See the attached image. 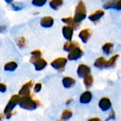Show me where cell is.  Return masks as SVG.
<instances>
[{
    "label": "cell",
    "mask_w": 121,
    "mask_h": 121,
    "mask_svg": "<svg viewBox=\"0 0 121 121\" xmlns=\"http://www.w3.org/2000/svg\"><path fill=\"white\" fill-rule=\"evenodd\" d=\"M62 84L65 88L69 89L75 86L76 80L71 76H64L62 79Z\"/></svg>",
    "instance_id": "obj_15"
},
{
    "label": "cell",
    "mask_w": 121,
    "mask_h": 121,
    "mask_svg": "<svg viewBox=\"0 0 121 121\" xmlns=\"http://www.w3.org/2000/svg\"><path fill=\"white\" fill-rule=\"evenodd\" d=\"M115 9H116V10H121V0H117L116 1Z\"/></svg>",
    "instance_id": "obj_34"
},
{
    "label": "cell",
    "mask_w": 121,
    "mask_h": 121,
    "mask_svg": "<svg viewBox=\"0 0 121 121\" xmlns=\"http://www.w3.org/2000/svg\"><path fill=\"white\" fill-rule=\"evenodd\" d=\"M48 2V0H31V4L34 7L41 8L43 7Z\"/></svg>",
    "instance_id": "obj_29"
},
{
    "label": "cell",
    "mask_w": 121,
    "mask_h": 121,
    "mask_svg": "<svg viewBox=\"0 0 121 121\" xmlns=\"http://www.w3.org/2000/svg\"><path fill=\"white\" fill-rule=\"evenodd\" d=\"M116 113H115V111H114L113 110H112V111H111V112L110 113L109 116H108V118H106V121H111V120H115V119H116Z\"/></svg>",
    "instance_id": "obj_31"
},
{
    "label": "cell",
    "mask_w": 121,
    "mask_h": 121,
    "mask_svg": "<svg viewBox=\"0 0 121 121\" xmlns=\"http://www.w3.org/2000/svg\"><path fill=\"white\" fill-rule=\"evenodd\" d=\"M87 121H101V120L99 118H98V117H94V118H89Z\"/></svg>",
    "instance_id": "obj_35"
},
{
    "label": "cell",
    "mask_w": 121,
    "mask_h": 121,
    "mask_svg": "<svg viewBox=\"0 0 121 121\" xmlns=\"http://www.w3.org/2000/svg\"><path fill=\"white\" fill-rule=\"evenodd\" d=\"M111 106H112L111 101L108 97L101 98L99 102V107L104 112L109 111L111 108Z\"/></svg>",
    "instance_id": "obj_10"
},
{
    "label": "cell",
    "mask_w": 121,
    "mask_h": 121,
    "mask_svg": "<svg viewBox=\"0 0 121 121\" xmlns=\"http://www.w3.org/2000/svg\"><path fill=\"white\" fill-rule=\"evenodd\" d=\"M20 98H21V96L18 94H14L10 98V99L9 100L4 110V114L6 118L9 119L12 117L13 111L15 108V107L17 105H18Z\"/></svg>",
    "instance_id": "obj_2"
},
{
    "label": "cell",
    "mask_w": 121,
    "mask_h": 121,
    "mask_svg": "<svg viewBox=\"0 0 121 121\" xmlns=\"http://www.w3.org/2000/svg\"><path fill=\"white\" fill-rule=\"evenodd\" d=\"M43 88V85L40 82H37V83H35L34 85H33V92L35 93H38L41 91Z\"/></svg>",
    "instance_id": "obj_30"
},
{
    "label": "cell",
    "mask_w": 121,
    "mask_h": 121,
    "mask_svg": "<svg viewBox=\"0 0 121 121\" xmlns=\"http://www.w3.org/2000/svg\"><path fill=\"white\" fill-rule=\"evenodd\" d=\"M43 56V53L42 51L40 49H34L33 51H30V58H29V62L31 63L32 61H33L34 60L42 57Z\"/></svg>",
    "instance_id": "obj_25"
},
{
    "label": "cell",
    "mask_w": 121,
    "mask_h": 121,
    "mask_svg": "<svg viewBox=\"0 0 121 121\" xmlns=\"http://www.w3.org/2000/svg\"><path fill=\"white\" fill-rule=\"evenodd\" d=\"M104 14H105L104 11L101 10V9H99V10H97V11H94V13L90 14L88 16V19L91 21H92V22L96 24V23L99 22L101 20V19L104 16Z\"/></svg>",
    "instance_id": "obj_12"
},
{
    "label": "cell",
    "mask_w": 121,
    "mask_h": 121,
    "mask_svg": "<svg viewBox=\"0 0 121 121\" xmlns=\"http://www.w3.org/2000/svg\"><path fill=\"white\" fill-rule=\"evenodd\" d=\"M18 67V63L15 61H9L4 63V71L6 72H13Z\"/></svg>",
    "instance_id": "obj_17"
},
{
    "label": "cell",
    "mask_w": 121,
    "mask_h": 121,
    "mask_svg": "<svg viewBox=\"0 0 121 121\" xmlns=\"http://www.w3.org/2000/svg\"><path fill=\"white\" fill-rule=\"evenodd\" d=\"M18 106H20V108L25 110L34 111L40 106V102L37 100L33 99L31 96H21Z\"/></svg>",
    "instance_id": "obj_1"
},
{
    "label": "cell",
    "mask_w": 121,
    "mask_h": 121,
    "mask_svg": "<svg viewBox=\"0 0 121 121\" xmlns=\"http://www.w3.org/2000/svg\"><path fill=\"white\" fill-rule=\"evenodd\" d=\"M72 116H73V113L71 110L65 109L63 111V112L61 114V119L64 121H68L72 117Z\"/></svg>",
    "instance_id": "obj_27"
},
{
    "label": "cell",
    "mask_w": 121,
    "mask_h": 121,
    "mask_svg": "<svg viewBox=\"0 0 121 121\" xmlns=\"http://www.w3.org/2000/svg\"><path fill=\"white\" fill-rule=\"evenodd\" d=\"M7 91V86L6 84H4V83H1L0 82V93H4Z\"/></svg>",
    "instance_id": "obj_32"
},
{
    "label": "cell",
    "mask_w": 121,
    "mask_h": 121,
    "mask_svg": "<svg viewBox=\"0 0 121 121\" xmlns=\"http://www.w3.org/2000/svg\"><path fill=\"white\" fill-rule=\"evenodd\" d=\"M11 9L14 11H19L26 7V4L23 1H13L11 4Z\"/></svg>",
    "instance_id": "obj_24"
},
{
    "label": "cell",
    "mask_w": 121,
    "mask_h": 121,
    "mask_svg": "<svg viewBox=\"0 0 121 121\" xmlns=\"http://www.w3.org/2000/svg\"><path fill=\"white\" fill-rule=\"evenodd\" d=\"M74 29L67 25H65L62 28V34L66 41H72L74 36Z\"/></svg>",
    "instance_id": "obj_11"
},
{
    "label": "cell",
    "mask_w": 121,
    "mask_h": 121,
    "mask_svg": "<svg viewBox=\"0 0 121 121\" xmlns=\"http://www.w3.org/2000/svg\"><path fill=\"white\" fill-rule=\"evenodd\" d=\"M4 1L6 3V4H11L13 1H15V0H4Z\"/></svg>",
    "instance_id": "obj_37"
},
{
    "label": "cell",
    "mask_w": 121,
    "mask_h": 121,
    "mask_svg": "<svg viewBox=\"0 0 121 121\" xmlns=\"http://www.w3.org/2000/svg\"><path fill=\"white\" fill-rule=\"evenodd\" d=\"M55 19L51 16H44L40 19V25L44 29H50L53 26Z\"/></svg>",
    "instance_id": "obj_8"
},
{
    "label": "cell",
    "mask_w": 121,
    "mask_h": 121,
    "mask_svg": "<svg viewBox=\"0 0 121 121\" xmlns=\"http://www.w3.org/2000/svg\"><path fill=\"white\" fill-rule=\"evenodd\" d=\"M92 100V93L90 91L86 90L84 91L79 97V102L82 104H88Z\"/></svg>",
    "instance_id": "obj_16"
},
{
    "label": "cell",
    "mask_w": 121,
    "mask_h": 121,
    "mask_svg": "<svg viewBox=\"0 0 121 121\" xmlns=\"http://www.w3.org/2000/svg\"><path fill=\"white\" fill-rule=\"evenodd\" d=\"M86 18V7L84 2L80 0L77 4L74 9V14L73 19L77 23H80L83 21Z\"/></svg>",
    "instance_id": "obj_3"
},
{
    "label": "cell",
    "mask_w": 121,
    "mask_h": 121,
    "mask_svg": "<svg viewBox=\"0 0 121 121\" xmlns=\"http://www.w3.org/2000/svg\"><path fill=\"white\" fill-rule=\"evenodd\" d=\"M118 58H119V54H115V55L112 56L108 60H106V68H110L115 67Z\"/></svg>",
    "instance_id": "obj_21"
},
{
    "label": "cell",
    "mask_w": 121,
    "mask_h": 121,
    "mask_svg": "<svg viewBox=\"0 0 121 121\" xmlns=\"http://www.w3.org/2000/svg\"><path fill=\"white\" fill-rule=\"evenodd\" d=\"M7 31V27L6 25L4 24H1L0 25V34H5Z\"/></svg>",
    "instance_id": "obj_33"
},
{
    "label": "cell",
    "mask_w": 121,
    "mask_h": 121,
    "mask_svg": "<svg viewBox=\"0 0 121 121\" xmlns=\"http://www.w3.org/2000/svg\"><path fill=\"white\" fill-rule=\"evenodd\" d=\"M91 73V68L88 65L84 63H81L77 66V74L79 78H83L86 76Z\"/></svg>",
    "instance_id": "obj_9"
},
{
    "label": "cell",
    "mask_w": 121,
    "mask_h": 121,
    "mask_svg": "<svg viewBox=\"0 0 121 121\" xmlns=\"http://www.w3.org/2000/svg\"><path fill=\"white\" fill-rule=\"evenodd\" d=\"M35 12H36V13H34V14H33L34 15H38V14H40V12H39V11H35Z\"/></svg>",
    "instance_id": "obj_39"
},
{
    "label": "cell",
    "mask_w": 121,
    "mask_h": 121,
    "mask_svg": "<svg viewBox=\"0 0 121 121\" xmlns=\"http://www.w3.org/2000/svg\"><path fill=\"white\" fill-rule=\"evenodd\" d=\"M79 44L77 41H67L66 42H65V44H63V50L65 52H69L70 51H72L73 48H74L77 46H79Z\"/></svg>",
    "instance_id": "obj_18"
},
{
    "label": "cell",
    "mask_w": 121,
    "mask_h": 121,
    "mask_svg": "<svg viewBox=\"0 0 121 121\" xmlns=\"http://www.w3.org/2000/svg\"><path fill=\"white\" fill-rule=\"evenodd\" d=\"M72 101H73V99H72V98H69V99H67V100L66 101L65 104H66L67 106V105H69L70 103H72Z\"/></svg>",
    "instance_id": "obj_36"
},
{
    "label": "cell",
    "mask_w": 121,
    "mask_h": 121,
    "mask_svg": "<svg viewBox=\"0 0 121 121\" xmlns=\"http://www.w3.org/2000/svg\"><path fill=\"white\" fill-rule=\"evenodd\" d=\"M15 42H16V45L17 46V47L20 49L26 48L28 44V41L26 38L23 36H20L17 37L15 40Z\"/></svg>",
    "instance_id": "obj_20"
},
{
    "label": "cell",
    "mask_w": 121,
    "mask_h": 121,
    "mask_svg": "<svg viewBox=\"0 0 121 121\" xmlns=\"http://www.w3.org/2000/svg\"><path fill=\"white\" fill-rule=\"evenodd\" d=\"M83 55H84V51L81 48L80 46H79L73 48L69 52H68L67 58L68 59V61H74L81 58Z\"/></svg>",
    "instance_id": "obj_5"
},
{
    "label": "cell",
    "mask_w": 121,
    "mask_h": 121,
    "mask_svg": "<svg viewBox=\"0 0 121 121\" xmlns=\"http://www.w3.org/2000/svg\"><path fill=\"white\" fill-rule=\"evenodd\" d=\"M94 81V77L92 76V75L91 73L83 78V83H84V85L86 89H89L92 86Z\"/></svg>",
    "instance_id": "obj_22"
},
{
    "label": "cell",
    "mask_w": 121,
    "mask_h": 121,
    "mask_svg": "<svg viewBox=\"0 0 121 121\" xmlns=\"http://www.w3.org/2000/svg\"><path fill=\"white\" fill-rule=\"evenodd\" d=\"M106 59H105L103 56H101L95 60L94 65L96 68L99 69H103V68H106Z\"/></svg>",
    "instance_id": "obj_23"
},
{
    "label": "cell",
    "mask_w": 121,
    "mask_h": 121,
    "mask_svg": "<svg viewBox=\"0 0 121 121\" xmlns=\"http://www.w3.org/2000/svg\"><path fill=\"white\" fill-rule=\"evenodd\" d=\"M113 44L111 42H107L106 44H104L102 46V51L103 52L106 54V55H109L112 53L113 50Z\"/></svg>",
    "instance_id": "obj_26"
},
{
    "label": "cell",
    "mask_w": 121,
    "mask_h": 121,
    "mask_svg": "<svg viewBox=\"0 0 121 121\" xmlns=\"http://www.w3.org/2000/svg\"><path fill=\"white\" fill-rule=\"evenodd\" d=\"M30 63L33 66L34 69L36 71H43L44 69H45L47 68V66L48 65V61L43 56L34 60Z\"/></svg>",
    "instance_id": "obj_7"
},
{
    "label": "cell",
    "mask_w": 121,
    "mask_h": 121,
    "mask_svg": "<svg viewBox=\"0 0 121 121\" xmlns=\"http://www.w3.org/2000/svg\"><path fill=\"white\" fill-rule=\"evenodd\" d=\"M34 85V82L33 80H30L25 83L19 89L18 91V95L20 96H31V89L33 88Z\"/></svg>",
    "instance_id": "obj_6"
},
{
    "label": "cell",
    "mask_w": 121,
    "mask_h": 121,
    "mask_svg": "<svg viewBox=\"0 0 121 121\" xmlns=\"http://www.w3.org/2000/svg\"><path fill=\"white\" fill-rule=\"evenodd\" d=\"M79 38L80 39V40L82 41V43L84 44H86L88 42V41L89 40V39L91 36V31L90 29H82L79 34H78Z\"/></svg>",
    "instance_id": "obj_14"
},
{
    "label": "cell",
    "mask_w": 121,
    "mask_h": 121,
    "mask_svg": "<svg viewBox=\"0 0 121 121\" xmlns=\"http://www.w3.org/2000/svg\"><path fill=\"white\" fill-rule=\"evenodd\" d=\"M117 0H106L104 2L103 7L105 9H114L116 6V3Z\"/></svg>",
    "instance_id": "obj_28"
},
{
    "label": "cell",
    "mask_w": 121,
    "mask_h": 121,
    "mask_svg": "<svg viewBox=\"0 0 121 121\" xmlns=\"http://www.w3.org/2000/svg\"></svg>",
    "instance_id": "obj_40"
},
{
    "label": "cell",
    "mask_w": 121,
    "mask_h": 121,
    "mask_svg": "<svg viewBox=\"0 0 121 121\" xmlns=\"http://www.w3.org/2000/svg\"><path fill=\"white\" fill-rule=\"evenodd\" d=\"M64 4V0H50L48 5L50 8L54 11L59 10Z\"/></svg>",
    "instance_id": "obj_19"
},
{
    "label": "cell",
    "mask_w": 121,
    "mask_h": 121,
    "mask_svg": "<svg viewBox=\"0 0 121 121\" xmlns=\"http://www.w3.org/2000/svg\"><path fill=\"white\" fill-rule=\"evenodd\" d=\"M62 22L64 23L65 25L71 26L74 30H77L80 27V23H77L74 21L73 17L72 16H66V17H62L61 19Z\"/></svg>",
    "instance_id": "obj_13"
},
{
    "label": "cell",
    "mask_w": 121,
    "mask_h": 121,
    "mask_svg": "<svg viewBox=\"0 0 121 121\" xmlns=\"http://www.w3.org/2000/svg\"><path fill=\"white\" fill-rule=\"evenodd\" d=\"M5 118V116L4 113H0V121H1Z\"/></svg>",
    "instance_id": "obj_38"
},
{
    "label": "cell",
    "mask_w": 121,
    "mask_h": 121,
    "mask_svg": "<svg viewBox=\"0 0 121 121\" xmlns=\"http://www.w3.org/2000/svg\"><path fill=\"white\" fill-rule=\"evenodd\" d=\"M68 59L65 57H57L52 60L50 62V66L57 71L60 73H62L65 71V68L67 64Z\"/></svg>",
    "instance_id": "obj_4"
}]
</instances>
